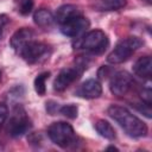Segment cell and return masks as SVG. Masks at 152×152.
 I'll use <instances>...</instances> for the list:
<instances>
[{
	"label": "cell",
	"instance_id": "cell-22",
	"mask_svg": "<svg viewBox=\"0 0 152 152\" xmlns=\"http://www.w3.org/2000/svg\"><path fill=\"white\" fill-rule=\"evenodd\" d=\"M107 150H118V148L114 147V146H109V147H107Z\"/></svg>",
	"mask_w": 152,
	"mask_h": 152
},
{
	"label": "cell",
	"instance_id": "cell-11",
	"mask_svg": "<svg viewBox=\"0 0 152 152\" xmlns=\"http://www.w3.org/2000/svg\"><path fill=\"white\" fill-rule=\"evenodd\" d=\"M33 37H34V32H33L32 28H30V27H21V28L17 30L13 33V36L10 39V45L18 53L25 44H27L30 40L33 39Z\"/></svg>",
	"mask_w": 152,
	"mask_h": 152
},
{
	"label": "cell",
	"instance_id": "cell-6",
	"mask_svg": "<svg viewBox=\"0 0 152 152\" xmlns=\"http://www.w3.org/2000/svg\"><path fill=\"white\" fill-rule=\"evenodd\" d=\"M31 128V121L21 107H15L7 124V133L12 138H18L27 133Z\"/></svg>",
	"mask_w": 152,
	"mask_h": 152
},
{
	"label": "cell",
	"instance_id": "cell-4",
	"mask_svg": "<svg viewBox=\"0 0 152 152\" xmlns=\"http://www.w3.org/2000/svg\"><path fill=\"white\" fill-rule=\"evenodd\" d=\"M142 45H144V40H141L139 37L131 36L124 38L108 53L107 62L110 64H121L127 59H129V57Z\"/></svg>",
	"mask_w": 152,
	"mask_h": 152
},
{
	"label": "cell",
	"instance_id": "cell-18",
	"mask_svg": "<svg viewBox=\"0 0 152 152\" xmlns=\"http://www.w3.org/2000/svg\"><path fill=\"white\" fill-rule=\"evenodd\" d=\"M17 8H18V12L20 14L27 15L32 12L33 1L32 0H18L17 1Z\"/></svg>",
	"mask_w": 152,
	"mask_h": 152
},
{
	"label": "cell",
	"instance_id": "cell-5",
	"mask_svg": "<svg viewBox=\"0 0 152 152\" xmlns=\"http://www.w3.org/2000/svg\"><path fill=\"white\" fill-rule=\"evenodd\" d=\"M48 137L50 140L62 148H68L75 145L77 137L72 126L64 121H57L48 127Z\"/></svg>",
	"mask_w": 152,
	"mask_h": 152
},
{
	"label": "cell",
	"instance_id": "cell-8",
	"mask_svg": "<svg viewBox=\"0 0 152 152\" xmlns=\"http://www.w3.org/2000/svg\"><path fill=\"white\" fill-rule=\"evenodd\" d=\"M134 86V80L131 74L127 71H118L115 72L109 81V90L112 94L116 96L126 95Z\"/></svg>",
	"mask_w": 152,
	"mask_h": 152
},
{
	"label": "cell",
	"instance_id": "cell-21",
	"mask_svg": "<svg viewBox=\"0 0 152 152\" xmlns=\"http://www.w3.org/2000/svg\"><path fill=\"white\" fill-rule=\"evenodd\" d=\"M58 109H59V107H58V103H56V102H52V101H49V102H46V110H48V113H49V114L53 115L56 112H58Z\"/></svg>",
	"mask_w": 152,
	"mask_h": 152
},
{
	"label": "cell",
	"instance_id": "cell-19",
	"mask_svg": "<svg viewBox=\"0 0 152 152\" xmlns=\"http://www.w3.org/2000/svg\"><path fill=\"white\" fill-rule=\"evenodd\" d=\"M8 23H10V18H8L6 14H0V40H1L2 37H4L5 28H6V26L8 25Z\"/></svg>",
	"mask_w": 152,
	"mask_h": 152
},
{
	"label": "cell",
	"instance_id": "cell-9",
	"mask_svg": "<svg viewBox=\"0 0 152 152\" xmlns=\"http://www.w3.org/2000/svg\"><path fill=\"white\" fill-rule=\"evenodd\" d=\"M81 74H82V69H80V66H70L62 69L57 75V77L55 78L53 89L56 91L65 90L71 83H74L80 77Z\"/></svg>",
	"mask_w": 152,
	"mask_h": 152
},
{
	"label": "cell",
	"instance_id": "cell-1",
	"mask_svg": "<svg viewBox=\"0 0 152 152\" xmlns=\"http://www.w3.org/2000/svg\"><path fill=\"white\" fill-rule=\"evenodd\" d=\"M53 17L55 21L59 25L61 32L66 37L75 38L89 27L88 19L75 5H62L57 8Z\"/></svg>",
	"mask_w": 152,
	"mask_h": 152
},
{
	"label": "cell",
	"instance_id": "cell-3",
	"mask_svg": "<svg viewBox=\"0 0 152 152\" xmlns=\"http://www.w3.org/2000/svg\"><path fill=\"white\" fill-rule=\"evenodd\" d=\"M109 45V39L102 30H91L86 32L78 40L75 46L84 50L91 55H101L106 51Z\"/></svg>",
	"mask_w": 152,
	"mask_h": 152
},
{
	"label": "cell",
	"instance_id": "cell-20",
	"mask_svg": "<svg viewBox=\"0 0 152 152\" xmlns=\"http://www.w3.org/2000/svg\"><path fill=\"white\" fill-rule=\"evenodd\" d=\"M8 115V108L5 103H0V129L2 127V125L5 124L6 119Z\"/></svg>",
	"mask_w": 152,
	"mask_h": 152
},
{
	"label": "cell",
	"instance_id": "cell-16",
	"mask_svg": "<svg viewBox=\"0 0 152 152\" xmlns=\"http://www.w3.org/2000/svg\"><path fill=\"white\" fill-rule=\"evenodd\" d=\"M49 76H50V72L49 71H44V72H40L39 75H37V77L34 78V83H33L34 84V90L39 96L45 95L46 80L49 78Z\"/></svg>",
	"mask_w": 152,
	"mask_h": 152
},
{
	"label": "cell",
	"instance_id": "cell-2",
	"mask_svg": "<svg viewBox=\"0 0 152 152\" xmlns=\"http://www.w3.org/2000/svg\"><path fill=\"white\" fill-rule=\"evenodd\" d=\"M108 115L119 124V126L132 138H142L147 134L146 124L132 114L127 108L119 104H110L107 109Z\"/></svg>",
	"mask_w": 152,
	"mask_h": 152
},
{
	"label": "cell",
	"instance_id": "cell-14",
	"mask_svg": "<svg viewBox=\"0 0 152 152\" xmlns=\"http://www.w3.org/2000/svg\"><path fill=\"white\" fill-rule=\"evenodd\" d=\"M33 21L36 23V25H38L40 27H48V26L53 24L55 17H53V14L49 10L39 8L33 14Z\"/></svg>",
	"mask_w": 152,
	"mask_h": 152
},
{
	"label": "cell",
	"instance_id": "cell-10",
	"mask_svg": "<svg viewBox=\"0 0 152 152\" xmlns=\"http://www.w3.org/2000/svg\"><path fill=\"white\" fill-rule=\"evenodd\" d=\"M102 94V86L97 80L90 78L84 81L75 91V95L86 100H93L100 97Z\"/></svg>",
	"mask_w": 152,
	"mask_h": 152
},
{
	"label": "cell",
	"instance_id": "cell-15",
	"mask_svg": "<svg viewBox=\"0 0 152 152\" xmlns=\"http://www.w3.org/2000/svg\"><path fill=\"white\" fill-rule=\"evenodd\" d=\"M95 129H96V132H97L102 138H104V139L114 140L115 137H116L115 129L113 128V126H112L108 121H106V120H103V119L97 120V121L95 122Z\"/></svg>",
	"mask_w": 152,
	"mask_h": 152
},
{
	"label": "cell",
	"instance_id": "cell-12",
	"mask_svg": "<svg viewBox=\"0 0 152 152\" xmlns=\"http://www.w3.org/2000/svg\"><path fill=\"white\" fill-rule=\"evenodd\" d=\"M133 72L134 75L139 76L144 80H150L152 74V59L150 56L139 57L135 63L133 64Z\"/></svg>",
	"mask_w": 152,
	"mask_h": 152
},
{
	"label": "cell",
	"instance_id": "cell-13",
	"mask_svg": "<svg viewBox=\"0 0 152 152\" xmlns=\"http://www.w3.org/2000/svg\"><path fill=\"white\" fill-rule=\"evenodd\" d=\"M126 4L127 0H95L93 2V8L99 12H110L124 8Z\"/></svg>",
	"mask_w": 152,
	"mask_h": 152
},
{
	"label": "cell",
	"instance_id": "cell-23",
	"mask_svg": "<svg viewBox=\"0 0 152 152\" xmlns=\"http://www.w3.org/2000/svg\"><path fill=\"white\" fill-rule=\"evenodd\" d=\"M1 77H2V72H1V70H0V81H1Z\"/></svg>",
	"mask_w": 152,
	"mask_h": 152
},
{
	"label": "cell",
	"instance_id": "cell-7",
	"mask_svg": "<svg viewBox=\"0 0 152 152\" xmlns=\"http://www.w3.org/2000/svg\"><path fill=\"white\" fill-rule=\"evenodd\" d=\"M49 50H50V48L45 43L32 39L21 48V50L18 52V55L26 63L34 64V63H38L42 59L46 58L49 55Z\"/></svg>",
	"mask_w": 152,
	"mask_h": 152
},
{
	"label": "cell",
	"instance_id": "cell-17",
	"mask_svg": "<svg viewBox=\"0 0 152 152\" xmlns=\"http://www.w3.org/2000/svg\"><path fill=\"white\" fill-rule=\"evenodd\" d=\"M58 112H59L62 115H64L65 118H68V119H75V118H77L78 108H77L76 104L69 103V104H64V106L59 107Z\"/></svg>",
	"mask_w": 152,
	"mask_h": 152
}]
</instances>
